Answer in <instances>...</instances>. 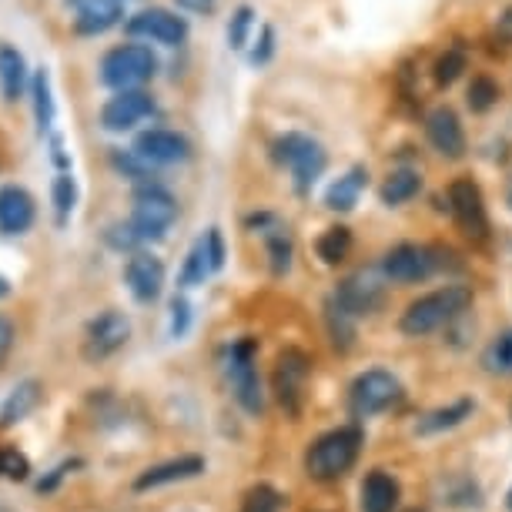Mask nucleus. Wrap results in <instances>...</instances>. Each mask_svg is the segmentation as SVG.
Masks as SVG:
<instances>
[{
	"mask_svg": "<svg viewBox=\"0 0 512 512\" xmlns=\"http://www.w3.org/2000/svg\"><path fill=\"white\" fill-rule=\"evenodd\" d=\"M469 305H472V292L466 285L436 288V292L415 298V302L405 308L399 318V328H402V335H412V338L432 335V332H439L442 325L456 322Z\"/></svg>",
	"mask_w": 512,
	"mask_h": 512,
	"instance_id": "f257e3e1",
	"label": "nucleus"
},
{
	"mask_svg": "<svg viewBox=\"0 0 512 512\" xmlns=\"http://www.w3.org/2000/svg\"><path fill=\"white\" fill-rule=\"evenodd\" d=\"M362 429L355 425H342V429H332L325 436H318L305 452V472L308 479L315 482H335L349 472L355 462H359L362 452Z\"/></svg>",
	"mask_w": 512,
	"mask_h": 512,
	"instance_id": "f03ea898",
	"label": "nucleus"
},
{
	"mask_svg": "<svg viewBox=\"0 0 512 512\" xmlns=\"http://www.w3.org/2000/svg\"><path fill=\"white\" fill-rule=\"evenodd\" d=\"M272 158L292 171L298 195H308V191H312V185L322 178V171L328 164V154L322 144L315 138H308V134H298V131L278 134L272 144Z\"/></svg>",
	"mask_w": 512,
	"mask_h": 512,
	"instance_id": "7ed1b4c3",
	"label": "nucleus"
},
{
	"mask_svg": "<svg viewBox=\"0 0 512 512\" xmlns=\"http://www.w3.org/2000/svg\"><path fill=\"white\" fill-rule=\"evenodd\" d=\"M178 218V201L164 185H141L134 188V208H131V228L134 235L141 238V245H151V241H161L168 235V228L175 225Z\"/></svg>",
	"mask_w": 512,
	"mask_h": 512,
	"instance_id": "20e7f679",
	"label": "nucleus"
},
{
	"mask_svg": "<svg viewBox=\"0 0 512 512\" xmlns=\"http://www.w3.org/2000/svg\"><path fill=\"white\" fill-rule=\"evenodd\" d=\"M158 74V57L148 44H118L101 61V84L114 91H138Z\"/></svg>",
	"mask_w": 512,
	"mask_h": 512,
	"instance_id": "39448f33",
	"label": "nucleus"
},
{
	"mask_svg": "<svg viewBox=\"0 0 512 512\" xmlns=\"http://www.w3.org/2000/svg\"><path fill=\"white\" fill-rule=\"evenodd\" d=\"M258 342L255 338H238L228 345L225 352V375L235 392V402L245 412L258 415L265 409V395H262V379H258Z\"/></svg>",
	"mask_w": 512,
	"mask_h": 512,
	"instance_id": "423d86ee",
	"label": "nucleus"
},
{
	"mask_svg": "<svg viewBox=\"0 0 512 512\" xmlns=\"http://www.w3.org/2000/svg\"><path fill=\"white\" fill-rule=\"evenodd\" d=\"M308 375H312V359H308L302 349H285L275 359L272 389H275L278 405H282V409L292 415V419H298V415H302Z\"/></svg>",
	"mask_w": 512,
	"mask_h": 512,
	"instance_id": "0eeeda50",
	"label": "nucleus"
},
{
	"mask_svg": "<svg viewBox=\"0 0 512 512\" xmlns=\"http://www.w3.org/2000/svg\"><path fill=\"white\" fill-rule=\"evenodd\" d=\"M399 402H402V382L385 369L362 372L349 389V405L359 419L379 415V412L392 409V405H399Z\"/></svg>",
	"mask_w": 512,
	"mask_h": 512,
	"instance_id": "6e6552de",
	"label": "nucleus"
},
{
	"mask_svg": "<svg viewBox=\"0 0 512 512\" xmlns=\"http://www.w3.org/2000/svg\"><path fill=\"white\" fill-rule=\"evenodd\" d=\"M332 302L345 308L352 318L372 315L385 302V275L379 268H359V272H352L349 278L338 282Z\"/></svg>",
	"mask_w": 512,
	"mask_h": 512,
	"instance_id": "1a4fd4ad",
	"label": "nucleus"
},
{
	"mask_svg": "<svg viewBox=\"0 0 512 512\" xmlns=\"http://www.w3.org/2000/svg\"><path fill=\"white\" fill-rule=\"evenodd\" d=\"M449 211L456 218V225L462 228V235L486 241L489 238V211H486V198H482L479 185L472 178H456L446 191Z\"/></svg>",
	"mask_w": 512,
	"mask_h": 512,
	"instance_id": "9d476101",
	"label": "nucleus"
},
{
	"mask_svg": "<svg viewBox=\"0 0 512 512\" xmlns=\"http://www.w3.org/2000/svg\"><path fill=\"white\" fill-rule=\"evenodd\" d=\"M436 251L425 245H412V241H402V245L389 248L379 262V272L385 275V282L395 285H415L425 282L432 272H436Z\"/></svg>",
	"mask_w": 512,
	"mask_h": 512,
	"instance_id": "9b49d317",
	"label": "nucleus"
},
{
	"mask_svg": "<svg viewBox=\"0 0 512 512\" xmlns=\"http://www.w3.org/2000/svg\"><path fill=\"white\" fill-rule=\"evenodd\" d=\"M131 338V322L128 315L118 308H108L98 318H91L84 328V359L88 362H104L111 355H118Z\"/></svg>",
	"mask_w": 512,
	"mask_h": 512,
	"instance_id": "f8f14e48",
	"label": "nucleus"
},
{
	"mask_svg": "<svg viewBox=\"0 0 512 512\" xmlns=\"http://www.w3.org/2000/svg\"><path fill=\"white\" fill-rule=\"evenodd\" d=\"M124 31L134 41H154L164 47H178L188 41V21L175 11H168V7H144V11L128 17Z\"/></svg>",
	"mask_w": 512,
	"mask_h": 512,
	"instance_id": "ddd939ff",
	"label": "nucleus"
},
{
	"mask_svg": "<svg viewBox=\"0 0 512 512\" xmlns=\"http://www.w3.org/2000/svg\"><path fill=\"white\" fill-rule=\"evenodd\" d=\"M158 111L154 108V98L148 91H118L114 98L104 101L101 108V128L111 134H124L131 128H138L141 121H148L151 114Z\"/></svg>",
	"mask_w": 512,
	"mask_h": 512,
	"instance_id": "4468645a",
	"label": "nucleus"
},
{
	"mask_svg": "<svg viewBox=\"0 0 512 512\" xmlns=\"http://www.w3.org/2000/svg\"><path fill=\"white\" fill-rule=\"evenodd\" d=\"M138 158H144L151 168H164V164H181L191 158V141L185 134L178 131H168V128H151V131H141L134 138V148H131Z\"/></svg>",
	"mask_w": 512,
	"mask_h": 512,
	"instance_id": "2eb2a0df",
	"label": "nucleus"
},
{
	"mask_svg": "<svg viewBox=\"0 0 512 512\" xmlns=\"http://www.w3.org/2000/svg\"><path fill=\"white\" fill-rule=\"evenodd\" d=\"M425 138L449 161H459L466 154V131H462L459 114L449 104H439V108L429 111V118H425Z\"/></svg>",
	"mask_w": 512,
	"mask_h": 512,
	"instance_id": "dca6fc26",
	"label": "nucleus"
},
{
	"mask_svg": "<svg viewBox=\"0 0 512 512\" xmlns=\"http://www.w3.org/2000/svg\"><path fill=\"white\" fill-rule=\"evenodd\" d=\"M64 4L74 11V31L81 37L108 34L124 17V0H64Z\"/></svg>",
	"mask_w": 512,
	"mask_h": 512,
	"instance_id": "f3484780",
	"label": "nucleus"
},
{
	"mask_svg": "<svg viewBox=\"0 0 512 512\" xmlns=\"http://www.w3.org/2000/svg\"><path fill=\"white\" fill-rule=\"evenodd\" d=\"M124 285L138 298L141 305H151L164 288V265L161 258H154L151 251H134L124 265Z\"/></svg>",
	"mask_w": 512,
	"mask_h": 512,
	"instance_id": "a211bd4d",
	"label": "nucleus"
},
{
	"mask_svg": "<svg viewBox=\"0 0 512 512\" xmlns=\"http://www.w3.org/2000/svg\"><path fill=\"white\" fill-rule=\"evenodd\" d=\"M34 218L37 208L31 191L21 185H0V235H27Z\"/></svg>",
	"mask_w": 512,
	"mask_h": 512,
	"instance_id": "6ab92c4d",
	"label": "nucleus"
},
{
	"mask_svg": "<svg viewBox=\"0 0 512 512\" xmlns=\"http://www.w3.org/2000/svg\"><path fill=\"white\" fill-rule=\"evenodd\" d=\"M205 472V459L201 456H181V459H168L161 466H151L144 469L138 479H134V492H148V489H161V486H171V482H185V479H195Z\"/></svg>",
	"mask_w": 512,
	"mask_h": 512,
	"instance_id": "aec40b11",
	"label": "nucleus"
},
{
	"mask_svg": "<svg viewBox=\"0 0 512 512\" xmlns=\"http://www.w3.org/2000/svg\"><path fill=\"white\" fill-rule=\"evenodd\" d=\"M399 479L385 469H372L362 482V512H395L399 506Z\"/></svg>",
	"mask_w": 512,
	"mask_h": 512,
	"instance_id": "412c9836",
	"label": "nucleus"
},
{
	"mask_svg": "<svg viewBox=\"0 0 512 512\" xmlns=\"http://www.w3.org/2000/svg\"><path fill=\"white\" fill-rule=\"evenodd\" d=\"M365 185H369V171H365L362 164H355V168H349L342 178H335L332 185H328V191H325V208H332V211H352L355 205H359Z\"/></svg>",
	"mask_w": 512,
	"mask_h": 512,
	"instance_id": "4be33fe9",
	"label": "nucleus"
},
{
	"mask_svg": "<svg viewBox=\"0 0 512 512\" xmlns=\"http://www.w3.org/2000/svg\"><path fill=\"white\" fill-rule=\"evenodd\" d=\"M27 88V61L11 44H0V94L7 104L21 101Z\"/></svg>",
	"mask_w": 512,
	"mask_h": 512,
	"instance_id": "5701e85b",
	"label": "nucleus"
},
{
	"mask_svg": "<svg viewBox=\"0 0 512 512\" xmlns=\"http://www.w3.org/2000/svg\"><path fill=\"white\" fill-rule=\"evenodd\" d=\"M37 402H41V382L37 379H24L17 382L11 395L4 399V405H0V429H7V425H17L21 419H27Z\"/></svg>",
	"mask_w": 512,
	"mask_h": 512,
	"instance_id": "b1692460",
	"label": "nucleus"
},
{
	"mask_svg": "<svg viewBox=\"0 0 512 512\" xmlns=\"http://www.w3.org/2000/svg\"><path fill=\"white\" fill-rule=\"evenodd\" d=\"M419 191H422V175H419V171L399 168V171H392V175L382 181L379 198H382V205L399 208V205H405V201H412L415 195H419Z\"/></svg>",
	"mask_w": 512,
	"mask_h": 512,
	"instance_id": "393cba45",
	"label": "nucleus"
},
{
	"mask_svg": "<svg viewBox=\"0 0 512 512\" xmlns=\"http://www.w3.org/2000/svg\"><path fill=\"white\" fill-rule=\"evenodd\" d=\"M469 415H472V402L459 399V402L446 405V409L422 415V422L415 425V432H419V436H439V432H449V429H456V425H462Z\"/></svg>",
	"mask_w": 512,
	"mask_h": 512,
	"instance_id": "a878e982",
	"label": "nucleus"
},
{
	"mask_svg": "<svg viewBox=\"0 0 512 512\" xmlns=\"http://www.w3.org/2000/svg\"><path fill=\"white\" fill-rule=\"evenodd\" d=\"M31 98H34V118H37V131L47 134L54 128V91H51V71L47 67H37L31 77Z\"/></svg>",
	"mask_w": 512,
	"mask_h": 512,
	"instance_id": "bb28decb",
	"label": "nucleus"
},
{
	"mask_svg": "<svg viewBox=\"0 0 512 512\" xmlns=\"http://www.w3.org/2000/svg\"><path fill=\"white\" fill-rule=\"evenodd\" d=\"M315 251H318V258H322L325 265H332V268L342 265L345 258H349V251H352V231L345 225L325 228L322 238L315 241Z\"/></svg>",
	"mask_w": 512,
	"mask_h": 512,
	"instance_id": "cd10ccee",
	"label": "nucleus"
},
{
	"mask_svg": "<svg viewBox=\"0 0 512 512\" xmlns=\"http://www.w3.org/2000/svg\"><path fill=\"white\" fill-rule=\"evenodd\" d=\"M211 275V262H208V245L205 238H198L195 245L188 248L185 255V265L178 272V285L181 288H195V285H205V278Z\"/></svg>",
	"mask_w": 512,
	"mask_h": 512,
	"instance_id": "c85d7f7f",
	"label": "nucleus"
},
{
	"mask_svg": "<svg viewBox=\"0 0 512 512\" xmlns=\"http://www.w3.org/2000/svg\"><path fill=\"white\" fill-rule=\"evenodd\" d=\"M325 322H328V335H332L335 349L349 352L352 342H355V318L345 312V308H338L332 298H328V302H325Z\"/></svg>",
	"mask_w": 512,
	"mask_h": 512,
	"instance_id": "c756f323",
	"label": "nucleus"
},
{
	"mask_svg": "<svg viewBox=\"0 0 512 512\" xmlns=\"http://www.w3.org/2000/svg\"><path fill=\"white\" fill-rule=\"evenodd\" d=\"M262 235H265V245H268V262H272V272L285 275L288 268H292V255H295L288 231L282 225H272V228H265Z\"/></svg>",
	"mask_w": 512,
	"mask_h": 512,
	"instance_id": "7c9ffc66",
	"label": "nucleus"
},
{
	"mask_svg": "<svg viewBox=\"0 0 512 512\" xmlns=\"http://www.w3.org/2000/svg\"><path fill=\"white\" fill-rule=\"evenodd\" d=\"M51 198H54V215H57V225H67L74 215V205H77V181L71 171H61L54 178V188H51Z\"/></svg>",
	"mask_w": 512,
	"mask_h": 512,
	"instance_id": "2f4dec72",
	"label": "nucleus"
},
{
	"mask_svg": "<svg viewBox=\"0 0 512 512\" xmlns=\"http://www.w3.org/2000/svg\"><path fill=\"white\" fill-rule=\"evenodd\" d=\"M502 98V91H499V84L492 81L489 74H476L469 81V91H466V101H469V108L476 111V114H486L492 111L499 104Z\"/></svg>",
	"mask_w": 512,
	"mask_h": 512,
	"instance_id": "473e14b6",
	"label": "nucleus"
},
{
	"mask_svg": "<svg viewBox=\"0 0 512 512\" xmlns=\"http://www.w3.org/2000/svg\"><path fill=\"white\" fill-rule=\"evenodd\" d=\"M469 67V57L462 47H446V54H439L436 67H432V77H436L439 88H449V84H456L462 71Z\"/></svg>",
	"mask_w": 512,
	"mask_h": 512,
	"instance_id": "72a5a7b5",
	"label": "nucleus"
},
{
	"mask_svg": "<svg viewBox=\"0 0 512 512\" xmlns=\"http://www.w3.org/2000/svg\"><path fill=\"white\" fill-rule=\"evenodd\" d=\"M111 164L121 171L124 178H131L134 185H154V168L144 158H138L134 151H114L111 154Z\"/></svg>",
	"mask_w": 512,
	"mask_h": 512,
	"instance_id": "f704fd0d",
	"label": "nucleus"
},
{
	"mask_svg": "<svg viewBox=\"0 0 512 512\" xmlns=\"http://www.w3.org/2000/svg\"><path fill=\"white\" fill-rule=\"evenodd\" d=\"M482 365H486L492 375H512V328L489 345L486 355H482Z\"/></svg>",
	"mask_w": 512,
	"mask_h": 512,
	"instance_id": "c9c22d12",
	"label": "nucleus"
},
{
	"mask_svg": "<svg viewBox=\"0 0 512 512\" xmlns=\"http://www.w3.org/2000/svg\"><path fill=\"white\" fill-rule=\"evenodd\" d=\"M251 31H255V11H251L248 4L235 7V14H231V21H228V44H231V51H245Z\"/></svg>",
	"mask_w": 512,
	"mask_h": 512,
	"instance_id": "e433bc0d",
	"label": "nucleus"
},
{
	"mask_svg": "<svg viewBox=\"0 0 512 512\" xmlns=\"http://www.w3.org/2000/svg\"><path fill=\"white\" fill-rule=\"evenodd\" d=\"M27 476H31V462L24 452H17L14 446H0V479L24 482Z\"/></svg>",
	"mask_w": 512,
	"mask_h": 512,
	"instance_id": "4c0bfd02",
	"label": "nucleus"
},
{
	"mask_svg": "<svg viewBox=\"0 0 512 512\" xmlns=\"http://www.w3.org/2000/svg\"><path fill=\"white\" fill-rule=\"evenodd\" d=\"M282 509V496L272 486H255L241 502V512H278Z\"/></svg>",
	"mask_w": 512,
	"mask_h": 512,
	"instance_id": "58836bf2",
	"label": "nucleus"
},
{
	"mask_svg": "<svg viewBox=\"0 0 512 512\" xmlns=\"http://www.w3.org/2000/svg\"><path fill=\"white\" fill-rule=\"evenodd\" d=\"M104 241L114 248V251H138L141 248V238L134 235L131 221H118V225H111L104 231Z\"/></svg>",
	"mask_w": 512,
	"mask_h": 512,
	"instance_id": "ea45409f",
	"label": "nucleus"
},
{
	"mask_svg": "<svg viewBox=\"0 0 512 512\" xmlns=\"http://www.w3.org/2000/svg\"><path fill=\"white\" fill-rule=\"evenodd\" d=\"M272 54H275V27L265 24L262 31H258V41H255V47H251L248 61L255 67H262V64L272 61Z\"/></svg>",
	"mask_w": 512,
	"mask_h": 512,
	"instance_id": "a19ab883",
	"label": "nucleus"
},
{
	"mask_svg": "<svg viewBox=\"0 0 512 512\" xmlns=\"http://www.w3.org/2000/svg\"><path fill=\"white\" fill-rule=\"evenodd\" d=\"M188 325H191V305L185 302V298H171V335L181 338L188 332Z\"/></svg>",
	"mask_w": 512,
	"mask_h": 512,
	"instance_id": "79ce46f5",
	"label": "nucleus"
},
{
	"mask_svg": "<svg viewBox=\"0 0 512 512\" xmlns=\"http://www.w3.org/2000/svg\"><path fill=\"white\" fill-rule=\"evenodd\" d=\"M205 245H208V262H211V272H221L225 268V238H221L218 228H211L205 235Z\"/></svg>",
	"mask_w": 512,
	"mask_h": 512,
	"instance_id": "37998d69",
	"label": "nucleus"
},
{
	"mask_svg": "<svg viewBox=\"0 0 512 512\" xmlns=\"http://www.w3.org/2000/svg\"><path fill=\"white\" fill-rule=\"evenodd\" d=\"M14 338H17L14 322H11V318L0 315V362H4V359H7V352L14 349Z\"/></svg>",
	"mask_w": 512,
	"mask_h": 512,
	"instance_id": "c03bdc74",
	"label": "nucleus"
},
{
	"mask_svg": "<svg viewBox=\"0 0 512 512\" xmlns=\"http://www.w3.org/2000/svg\"><path fill=\"white\" fill-rule=\"evenodd\" d=\"M74 466H77V462H61V466H57V469L51 472V476L37 482V492H51V489H57V482H61V479H64L67 472H71Z\"/></svg>",
	"mask_w": 512,
	"mask_h": 512,
	"instance_id": "a18cd8bd",
	"label": "nucleus"
},
{
	"mask_svg": "<svg viewBox=\"0 0 512 512\" xmlns=\"http://www.w3.org/2000/svg\"><path fill=\"white\" fill-rule=\"evenodd\" d=\"M175 4L188 14H211L215 11V0H175Z\"/></svg>",
	"mask_w": 512,
	"mask_h": 512,
	"instance_id": "49530a36",
	"label": "nucleus"
},
{
	"mask_svg": "<svg viewBox=\"0 0 512 512\" xmlns=\"http://www.w3.org/2000/svg\"><path fill=\"white\" fill-rule=\"evenodd\" d=\"M496 34H499V41L502 44H509L512 47V7H506L499 17V24H496Z\"/></svg>",
	"mask_w": 512,
	"mask_h": 512,
	"instance_id": "de8ad7c7",
	"label": "nucleus"
},
{
	"mask_svg": "<svg viewBox=\"0 0 512 512\" xmlns=\"http://www.w3.org/2000/svg\"><path fill=\"white\" fill-rule=\"evenodd\" d=\"M7 295H11V282H7V278L0 275V298H7Z\"/></svg>",
	"mask_w": 512,
	"mask_h": 512,
	"instance_id": "09e8293b",
	"label": "nucleus"
},
{
	"mask_svg": "<svg viewBox=\"0 0 512 512\" xmlns=\"http://www.w3.org/2000/svg\"><path fill=\"white\" fill-rule=\"evenodd\" d=\"M506 506H509V512H512V489H509V496H506Z\"/></svg>",
	"mask_w": 512,
	"mask_h": 512,
	"instance_id": "8fccbe9b",
	"label": "nucleus"
},
{
	"mask_svg": "<svg viewBox=\"0 0 512 512\" xmlns=\"http://www.w3.org/2000/svg\"><path fill=\"white\" fill-rule=\"evenodd\" d=\"M509 208H512V188H509Z\"/></svg>",
	"mask_w": 512,
	"mask_h": 512,
	"instance_id": "3c124183",
	"label": "nucleus"
},
{
	"mask_svg": "<svg viewBox=\"0 0 512 512\" xmlns=\"http://www.w3.org/2000/svg\"><path fill=\"white\" fill-rule=\"evenodd\" d=\"M412 512H422V509H412Z\"/></svg>",
	"mask_w": 512,
	"mask_h": 512,
	"instance_id": "603ef678",
	"label": "nucleus"
}]
</instances>
